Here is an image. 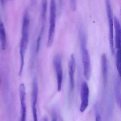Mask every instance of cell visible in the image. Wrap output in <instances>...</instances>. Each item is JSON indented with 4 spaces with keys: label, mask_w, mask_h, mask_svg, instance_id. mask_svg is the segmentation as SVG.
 Here are the masks:
<instances>
[{
    "label": "cell",
    "mask_w": 121,
    "mask_h": 121,
    "mask_svg": "<svg viewBox=\"0 0 121 121\" xmlns=\"http://www.w3.org/2000/svg\"><path fill=\"white\" fill-rule=\"evenodd\" d=\"M80 43L83 65V74L85 79L88 81L91 73V63L89 52L86 46V36L83 31L81 29L80 31Z\"/></svg>",
    "instance_id": "cell-1"
},
{
    "label": "cell",
    "mask_w": 121,
    "mask_h": 121,
    "mask_svg": "<svg viewBox=\"0 0 121 121\" xmlns=\"http://www.w3.org/2000/svg\"><path fill=\"white\" fill-rule=\"evenodd\" d=\"M29 27L26 24H23L22 28V37L20 44V64L19 72L22 73L25 63V55L29 42Z\"/></svg>",
    "instance_id": "cell-2"
},
{
    "label": "cell",
    "mask_w": 121,
    "mask_h": 121,
    "mask_svg": "<svg viewBox=\"0 0 121 121\" xmlns=\"http://www.w3.org/2000/svg\"><path fill=\"white\" fill-rule=\"evenodd\" d=\"M56 18V1L51 0L50 2L49 14V27L47 42V47H51L53 44L55 37Z\"/></svg>",
    "instance_id": "cell-3"
},
{
    "label": "cell",
    "mask_w": 121,
    "mask_h": 121,
    "mask_svg": "<svg viewBox=\"0 0 121 121\" xmlns=\"http://www.w3.org/2000/svg\"><path fill=\"white\" fill-rule=\"evenodd\" d=\"M105 4L108 20L110 46L112 54H114L115 52L114 43V20L110 1L108 0H106Z\"/></svg>",
    "instance_id": "cell-4"
},
{
    "label": "cell",
    "mask_w": 121,
    "mask_h": 121,
    "mask_svg": "<svg viewBox=\"0 0 121 121\" xmlns=\"http://www.w3.org/2000/svg\"><path fill=\"white\" fill-rule=\"evenodd\" d=\"M53 64L56 72L57 76V90H61L63 79V71L62 67V58L59 54L55 55L53 60Z\"/></svg>",
    "instance_id": "cell-5"
},
{
    "label": "cell",
    "mask_w": 121,
    "mask_h": 121,
    "mask_svg": "<svg viewBox=\"0 0 121 121\" xmlns=\"http://www.w3.org/2000/svg\"><path fill=\"white\" fill-rule=\"evenodd\" d=\"M89 88L87 83L83 81L82 84L80 92L81 104L80 106V111L83 112L87 108L89 103Z\"/></svg>",
    "instance_id": "cell-6"
},
{
    "label": "cell",
    "mask_w": 121,
    "mask_h": 121,
    "mask_svg": "<svg viewBox=\"0 0 121 121\" xmlns=\"http://www.w3.org/2000/svg\"><path fill=\"white\" fill-rule=\"evenodd\" d=\"M38 81L36 78H35L32 82V110L34 121H38L37 104L38 100Z\"/></svg>",
    "instance_id": "cell-7"
},
{
    "label": "cell",
    "mask_w": 121,
    "mask_h": 121,
    "mask_svg": "<svg viewBox=\"0 0 121 121\" xmlns=\"http://www.w3.org/2000/svg\"><path fill=\"white\" fill-rule=\"evenodd\" d=\"M20 99L21 104V117L20 121H26V92L25 85L22 83L19 87Z\"/></svg>",
    "instance_id": "cell-8"
},
{
    "label": "cell",
    "mask_w": 121,
    "mask_h": 121,
    "mask_svg": "<svg viewBox=\"0 0 121 121\" xmlns=\"http://www.w3.org/2000/svg\"><path fill=\"white\" fill-rule=\"evenodd\" d=\"M76 69V60L74 54H72L70 56L68 64L69 74V83L70 91H73L75 86L74 75Z\"/></svg>",
    "instance_id": "cell-9"
},
{
    "label": "cell",
    "mask_w": 121,
    "mask_h": 121,
    "mask_svg": "<svg viewBox=\"0 0 121 121\" xmlns=\"http://www.w3.org/2000/svg\"><path fill=\"white\" fill-rule=\"evenodd\" d=\"M114 25L115 31V46L117 50H118L121 48V26L119 19L115 16L114 17Z\"/></svg>",
    "instance_id": "cell-10"
},
{
    "label": "cell",
    "mask_w": 121,
    "mask_h": 121,
    "mask_svg": "<svg viewBox=\"0 0 121 121\" xmlns=\"http://www.w3.org/2000/svg\"><path fill=\"white\" fill-rule=\"evenodd\" d=\"M101 62L103 83L104 85L105 86L107 82L108 68L107 59L106 55L105 53H103L102 54L101 56Z\"/></svg>",
    "instance_id": "cell-11"
},
{
    "label": "cell",
    "mask_w": 121,
    "mask_h": 121,
    "mask_svg": "<svg viewBox=\"0 0 121 121\" xmlns=\"http://www.w3.org/2000/svg\"><path fill=\"white\" fill-rule=\"evenodd\" d=\"M6 34L4 23L0 16V43L2 49H5L6 46Z\"/></svg>",
    "instance_id": "cell-12"
},
{
    "label": "cell",
    "mask_w": 121,
    "mask_h": 121,
    "mask_svg": "<svg viewBox=\"0 0 121 121\" xmlns=\"http://www.w3.org/2000/svg\"><path fill=\"white\" fill-rule=\"evenodd\" d=\"M115 93L116 100L119 106L121 104V83L120 79L118 78H116L115 83Z\"/></svg>",
    "instance_id": "cell-13"
},
{
    "label": "cell",
    "mask_w": 121,
    "mask_h": 121,
    "mask_svg": "<svg viewBox=\"0 0 121 121\" xmlns=\"http://www.w3.org/2000/svg\"><path fill=\"white\" fill-rule=\"evenodd\" d=\"M121 52L120 49L117 50L116 54V66L117 69L119 73V76H120V72H121Z\"/></svg>",
    "instance_id": "cell-14"
},
{
    "label": "cell",
    "mask_w": 121,
    "mask_h": 121,
    "mask_svg": "<svg viewBox=\"0 0 121 121\" xmlns=\"http://www.w3.org/2000/svg\"><path fill=\"white\" fill-rule=\"evenodd\" d=\"M47 0H43L42 2V19L44 20L46 18L47 9Z\"/></svg>",
    "instance_id": "cell-15"
},
{
    "label": "cell",
    "mask_w": 121,
    "mask_h": 121,
    "mask_svg": "<svg viewBox=\"0 0 121 121\" xmlns=\"http://www.w3.org/2000/svg\"><path fill=\"white\" fill-rule=\"evenodd\" d=\"M70 5L73 11H75L77 9V2L76 0H70Z\"/></svg>",
    "instance_id": "cell-16"
},
{
    "label": "cell",
    "mask_w": 121,
    "mask_h": 121,
    "mask_svg": "<svg viewBox=\"0 0 121 121\" xmlns=\"http://www.w3.org/2000/svg\"><path fill=\"white\" fill-rule=\"evenodd\" d=\"M52 121H57V115L56 111H53L52 114Z\"/></svg>",
    "instance_id": "cell-17"
},
{
    "label": "cell",
    "mask_w": 121,
    "mask_h": 121,
    "mask_svg": "<svg viewBox=\"0 0 121 121\" xmlns=\"http://www.w3.org/2000/svg\"><path fill=\"white\" fill-rule=\"evenodd\" d=\"M95 121H101V117L99 114H97L95 117Z\"/></svg>",
    "instance_id": "cell-18"
}]
</instances>
